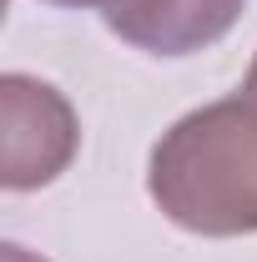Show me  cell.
Returning a JSON list of instances; mask_svg holds the SVG:
<instances>
[{"label": "cell", "mask_w": 257, "mask_h": 262, "mask_svg": "<svg viewBox=\"0 0 257 262\" xmlns=\"http://www.w3.org/2000/svg\"><path fill=\"white\" fill-rule=\"evenodd\" d=\"M146 192L166 222L197 237L257 232V96H232L187 111L161 131L146 166Z\"/></svg>", "instance_id": "1"}, {"label": "cell", "mask_w": 257, "mask_h": 262, "mask_svg": "<svg viewBox=\"0 0 257 262\" xmlns=\"http://www.w3.org/2000/svg\"><path fill=\"white\" fill-rule=\"evenodd\" d=\"M81 146L71 101L35 76H0V187L35 192L61 177Z\"/></svg>", "instance_id": "2"}, {"label": "cell", "mask_w": 257, "mask_h": 262, "mask_svg": "<svg viewBox=\"0 0 257 262\" xmlns=\"http://www.w3.org/2000/svg\"><path fill=\"white\" fill-rule=\"evenodd\" d=\"M242 5L247 0H111L101 20L146 56H192L237 26Z\"/></svg>", "instance_id": "3"}, {"label": "cell", "mask_w": 257, "mask_h": 262, "mask_svg": "<svg viewBox=\"0 0 257 262\" xmlns=\"http://www.w3.org/2000/svg\"><path fill=\"white\" fill-rule=\"evenodd\" d=\"M0 262H46V257H35V252H26L20 242H5V247H0Z\"/></svg>", "instance_id": "4"}, {"label": "cell", "mask_w": 257, "mask_h": 262, "mask_svg": "<svg viewBox=\"0 0 257 262\" xmlns=\"http://www.w3.org/2000/svg\"><path fill=\"white\" fill-rule=\"evenodd\" d=\"M242 86H247V91L257 96V56H252V66H247V81H242Z\"/></svg>", "instance_id": "5"}, {"label": "cell", "mask_w": 257, "mask_h": 262, "mask_svg": "<svg viewBox=\"0 0 257 262\" xmlns=\"http://www.w3.org/2000/svg\"><path fill=\"white\" fill-rule=\"evenodd\" d=\"M51 5H111V0H51Z\"/></svg>", "instance_id": "6"}]
</instances>
